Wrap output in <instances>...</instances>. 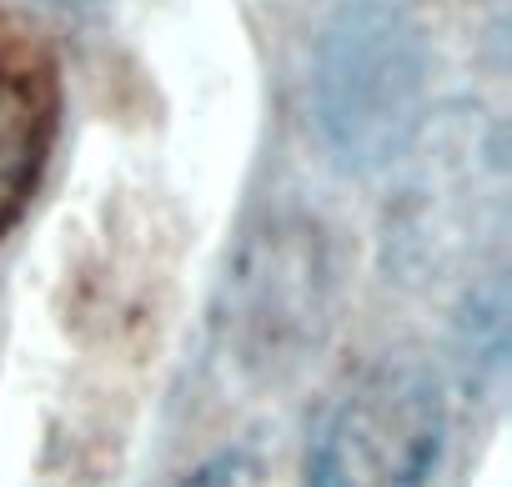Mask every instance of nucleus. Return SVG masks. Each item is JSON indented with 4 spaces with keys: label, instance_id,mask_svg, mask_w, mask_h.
I'll list each match as a JSON object with an SVG mask.
<instances>
[{
    "label": "nucleus",
    "instance_id": "nucleus-3",
    "mask_svg": "<svg viewBox=\"0 0 512 487\" xmlns=\"http://www.w3.org/2000/svg\"><path fill=\"white\" fill-rule=\"evenodd\" d=\"M412 146H422V161L402 186L387 241L397 247V267L407 277L432 282L497 236L507 206V146L497 121L477 106L422 126Z\"/></svg>",
    "mask_w": 512,
    "mask_h": 487
},
{
    "label": "nucleus",
    "instance_id": "nucleus-1",
    "mask_svg": "<svg viewBox=\"0 0 512 487\" xmlns=\"http://www.w3.org/2000/svg\"><path fill=\"white\" fill-rule=\"evenodd\" d=\"M427 36L402 0H342L312 46V126L342 171L397 166L427 126Z\"/></svg>",
    "mask_w": 512,
    "mask_h": 487
},
{
    "label": "nucleus",
    "instance_id": "nucleus-2",
    "mask_svg": "<svg viewBox=\"0 0 512 487\" xmlns=\"http://www.w3.org/2000/svg\"><path fill=\"white\" fill-rule=\"evenodd\" d=\"M337 307L332 241L307 211H272L246 226L221 282L216 332L236 372L292 377L327 337Z\"/></svg>",
    "mask_w": 512,
    "mask_h": 487
},
{
    "label": "nucleus",
    "instance_id": "nucleus-4",
    "mask_svg": "<svg viewBox=\"0 0 512 487\" xmlns=\"http://www.w3.org/2000/svg\"><path fill=\"white\" fill-rule=\"evenodd\" d=\"M447 407L427 367L382 362L332 407L307 487H427L442 457Z\"/></svg>",
    "mask_w": 512,
    "mask_h": 487
},
{
    "label": "nucleus",
    "instance_id": "nucleus-5",
    "mask_svg": "<svg viewBox=\"0 0 512 487\" xmlns=\"http://www.w3.org/2000/svg\"><path fill=\"white\" fill-rule=\"evenodd\" d=\"M61 61L26 21L0 11V241L41 191L61 136Z\"/></svg>",
    "mask_w": 512,
    "mask_h": 487
},
{
    "label": "nucleus",
    "instance_id": "nucleus-7",
    "mask_svg": "<svg viewBox=\"0 0 512 487\" xmlns=\"http://www.w3.org/2000/svg\"><path fill=\"white\" fill-rule=\"evenodd\" d=\"M41 6H56V11H86V6H96V0H41Z\"/></svg>",
    "mask_w": 512,
    "mask_h": 487
},
{
    "label": "nucleus",
    "instance_id": "nucleus-6",
    "mask_svg": "<svg viewBox=\"0 0 512 487\" xmlns=\"http://www.w3.org/2000/svg\"><path fill=\"white\" fill-rule=\"evenodd\" d=\"M186 487H267V467L256 452L236 447V452H221L206 467H196L186 477Z\"/></svg>",
    "mask_w": 512,
    "mask_h": 487
}]
</instances>
